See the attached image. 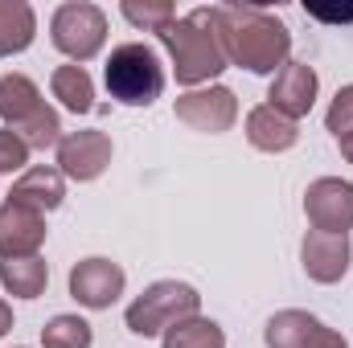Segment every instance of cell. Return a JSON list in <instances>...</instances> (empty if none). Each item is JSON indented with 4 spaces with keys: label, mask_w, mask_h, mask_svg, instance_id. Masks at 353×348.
Returning <instances> with one entry per match:
<instances>
[{
    "label": "cell",
    "mask_w": 353,
    "mask_h": 348,
    "mask_svg": "<svg viewBox=\"0 0 353 348\" xmlns=\"http://www.w3.org/2000/svg\"><path fill=\"white\" fill-rule=\"evenodd\" d=\"M316 90H321V83H316V70L308 62H283V70L275 74V83L267 90V98H271L267 107H275L288 119H300L312 111Z\"/></svg>",
    "instance_id": "cell-12"
},
{
    "label": "cell",
    "mask_w": 353,
    "mask_h": 348,
    "mask_svg": "<svg viewBox=\"0 0 353 348\" xmlns=\"http://www.w3.org/2000/svg\"><path fill=\"white\" fill-rule=\"evenodd\" d=\"M119 12H123L136 29H148V33H165L176 21V8L169 0H144V4H140V0H123Z\"/></svg>",
    "instance_id": "cell-22"
},
{
    "label": "cell",
    "mask_w": 353,
    "mask_h": 348,
    "mask_svg": "<svg viewBox=\"0 0 353 348\" xmlns=\"http://www.w3.org/2000/svg\"><path fill=\"white\" fill-rule=\"evenodd\" d=\"M247 140H251V148H259V152H288L296 140H300V127H296V119H288V115H279L275 107H255L251 115H247Z\"/></svg>",
    "instance_id": "cell-15"
},
{
    "label": "cell",
    "mask_w": 353,
    "mask_h": 348,
    "mask_svg": "<svg viewBox=\"0 0 353 348\" xmlns=\"http://www.w3.org/2000/svg\"><path fill=\"white\" fill-rule=\"evenodd\" d=\"M325 127H329L337 140L353 131V83L333 94V102H329V111H325Z\"/></svg>",
    "instance_id": "cell-23"
},
{
    "label": "cell",
    "mask_w": 353,
    "mask_h": 348,
    "mask_svg": "<svg viewBox=\"0 0 353 348\" xmlns=\"http://www.w3.org/2000/svg\"><path fill=\"white\" fill-rule=\"evenodd\" d=\"M107 90L111 98H119L123 107H152L165 90V70H161V58L152 45L144 41H128V45H115L111 58H107Z\"/></svg>",
    "instance_id": "cell-3"
},
{
    "label": "cell",
    "mask_w": 353,
    "mask_h": 348,
    "mask_svg": "<svg viewBox=\"0 0 353 348\" xmlns=\"http://www.w3.org/2000/svg\"><path fill=\"white\" fill-rule=\"evenodd\" d=\"M33 33H37L33 4H25V0H0V58H12V54L29 50Z\"/></svg>",
    "instance_id": "cell-16"
},
{
    "label": "cell",
    "mask_w": 353,
    "mask_h": 348,
    "mask_svg": "<svg viewBox=\"0 0 353 348\" xmlns=\"http://www.w3.org/2000/svg\"><path fill=\"white\" fill-rule=\"evenodd\" d=\"M29 164V148L17 131L0 127V173H21Z\"/></svg>",
    "instance_id": "cell-24"
},
{
    "label": "cell",
    "mask_w": 353,
    "mask_h": 348,
    "mask_svg": "<svg viewBox=\"0 0 353 348\" xmlns=\"http://www.w3.org/2000/svg\"><path fill=\"white\" fill-rule=\"evenodd\" d=\"M58 164L70 180H94L111 164V135L107 131H70L58 144Z\"/></svg>",
    "instance_id": "cell-10"
},
{
    "label": "cell",
    "mask_w": 353,
    "mask_h": 348,
    "mask_svg": "<svg viewBox=\"0 0 353 348\" xmlns=\"http://www.w3.org/2000/svg\"><path fill=\"white\" fill-rule=\"evenodd\" d=\"M41 345L46 348H90L94 345V332L83 316H54L46 328H41Z\"/></svg>",
    "instance_id": "cell-21"
},
{
    "label": "cell",
    "mask_w": 353,
    "mask_h": 348,
    "mask_svg": "<svg viewBox=\"0 0 353 348\" xmlns=\"http://www.w3.org/2000/svg\"><path fill=\"white\" fill-rule=\"evenodd\" d=\"M50 102L41 98L37 83L29 74H4L0 78V119L8 123V131H21L25 123H33Z\"/></svg>",
    "instance_id": "cell-13"
},
{
    "label": "cell",
    "mask_w": 353,
    "mask_h": 348,
    "mask_svg": "<svg viewBox=\"0 0 353 348\" xmlns=\"http://www.w3.org/2000/svg\"><path fill=\"white\" fill-rule=\"evenodd\" d=\"M50 90H54V98H58L66 111H74V115L94 111V83H90V74L83 66H58L54 78H50Z\"/></svg>",
    "instance_id": "cell-19"
},
{
    "label": "cell",
    "mask_w": 353,
    "mask_h": 348,
    "mask_svg": "<svg viewBox=\"0 0 353 348\" xmlns=\"http://www.w3.org/2000/svg\"><path fill=\"white\" fill-rule=\"evenodd\" d=\"M316 328H321L316 316H308V312H300V307H288V312H275V316L267 320L263 340H267V348H304Z\"/></svg>",
    "instance_id": "cell-18"
},
{
    "label": "cell",
    "mask_w": 353,
    "mask_h": 348,
    "mask_svg": "<svg viewBox=\"0 0 353 348\" xmlns=\"http://www.w3.org/2000/svg\"><path fill=\"white\" fill-rule=\"evenodd\" d=\"M50 37L54 45L79 66V62H90L103 41H107V17L99 4L90 0H70V4H58L54 21H50Z\"/></svg>",
    "instance_id": "cell-5"
},
{
    "label": "cell",
    "mask_w": 353,
    "mask_h": 348,
    "mask_svg": "<svg viewBox=\"0 0 353 348\" xmlns=\"http://www.w3.org/2000/svg\"><path fill=\"white\" fill-rule=\"evenodd\" d=\"M161 41L169 45L173 74L181 87L210 83V78H218L226 70V54H222L218 33L210 25V8H193L189 17H176L173 25L161 33Z\"/></svg>",
    "instance_id": "cell-2"
},
{
    "label": "cell",
    "mask_w": 353,
    "mask_h": 348,
    "mask_svg": "<svg viewBox=\"0 0 353 348\" xmlns=\"http://www.w3.org/2000/svg\"><path fill=\"white\" fill-rule=\"evenodd\" d=\"M8 328H12V307L0 299V336H8Z\"/></svg>",
    "instance_id": "cell-27"
},
{
    "label": "cell",
    "mask_w": 353,
    "mask_h": 348,
    "mask_svg": "<svg viewBox=\"0 0 353 348\" xmlns=\"http://www.w3.org/2000/svg\"><path fill=\"white\" fill-rule=\"evenodd\" d=\"M176 119L189 123L193 131H210V135H222L234 127L239 119V98L230 87H205V90H189L176 98Z\"/></svg>",
    "instance_id": "cell-7"
},
{
    "label": "cell",
    "mask_w": 353,
    "mask_h": 348,
    "mask_svg": "<svg viewBox=\"0 0 353 348\" xmlns=\"http://www.w3.org/2000/svg\"><path fill=\"white\" fill-rule=\"evenodd\" d=\"M304 348H350V345H345V336H341V332H333V328H325V324H321V328L308 336V345H304Z\"/></svg>",
    "instance_id": "cell-25"
},
{
    "label": "cell",
    "mask_w": 353,
    "mask_h": 348,
    "mask_svg": "<svg viewBox=\"0 0 353 348\" xmlns=\"http://www.w3.org/2000/svg\"><path fill=\"white\" fill-rule=\"evenodd\" d=\"M304 213L321 234H350L353 230V184L337 176H321L304 193Z\"/></svg>",
    "instance_id": "cell-6"
},
{
    "label": "cell",
    "mask_w": 353,
    "mask_h": 348,
    "mask_svg": "<svg viewBox=\"0 0 353 348\" xmlns=\"http://www.w3.org/2000/svg\"><path fill=\"white\" fill-rule=\"evenodd\" d=\"M350 238L345 234H321V230H308L304 242H300V262H304V274L312 283H341L345 270H350Z\"/></svg>",
    "instance_id": "cell-11"
},
{
    "label": "cell",
    "mask_w": 353,
    "mask_h": 348,
    "mask_svg": "<svg viewBox=\"0 0 353 348\" xmlns=\"http://www.w3.org/2000/svg\"><path fill=\"white\" fill-rule=\"evenodd\" d=\"M165 348H226V332L214 320L189 316V320H181L165 332Z\"/></svg>",
    "instance_id": "cell-20"
},
{
    "label": "cell",
    "mask_w": 353,
    "mask_h": 348,
    "mask_svg": "<svg viewBox=\"0 0 353 348\" xmlns=\"http://www.w3.org/2000/svg\"><path fill=\"white\" fill-rule=\"evenodd\" d=\"M210 25L226 62L251 74H279L292 54V33L279 17L255 4H210Z\"/></svg>",
    "instance_id": "cell-1"
},
{
    "label": "cell",
    "mask_w": 353,
    "mask_h": 348,
    "mask_svg": "<svg viewBox=\"0 0 353 348\" xmlns=\"http://www.w3.org/2000/svg\"><path fill=\"white\" fill-rule=\"evenodd\" d=\"M308 17H316V21H353V8H308Z\"/></svg>",
    "instance_id": "cell-26"
},
{
    "label": "cell",
    "mask_w": 353,
    "mask_h": 348,
    "mask_svg": "<svg viewBox=\"0 0 353 348\" xmlns=\"http://www.w3.org/2000/svg\"><path fill=\"white\" fill-rule=\"evenodd\" d=\"M0 283L17 299H37L50 283V266L37 259H0Z\"/></svg>",
    "instance_id": "cell-17"
},
{
    "label": "cell",
    "mask_w": 353,
    "mask_h": 348,
    "mask_svg": "<svg viewBox=\"0 0 353 348\" xmlns=\"http://www.w3.org/2000/svg\"><path fill=\"white\" fill-rule=\"evenodd\" d=\"M41 242H46V213L8 197L0 205V259H33Z\"/></svg>",
    "instance_id": "cell-9"
},
{
    "label": "cell",
    "mask_w": 353,
    "mask_h": 348,
    "mask_svg": "<svg viewBox=\"0 0 353 348\" xmlns=\"http://www.w3.org/2000/svg\"><path fill=\"white\" fill-rule=\"evenodd\" d=\"M197 307H201L197 287L176 283V279H161V283L144 287V295H136L128 303V316L123 320H128V328L136 336H157V332H169L181 320L197 316Z\"/></svg>",
    "instance_id": "cell-4"
},
{
    "label": "cell",
    "mask_w": 353,
    "mask_h": 348,
    "mask_svg": "<svg viewBox=\"0 0 353 348\" xmlns=\"http://www.w3.org/2000/svg\"><path fill=\"white\" fill-rule=\"evenodd\" d=\"M337 144H341V156H345V160L353 164V131H350V135H341Z\"/></svg>",
    "instance_id": "cell-28"
},
{
    "label": "cell",
    "mask_w": 353,
    "mask_h": 348,
    "mask_svg": "<svg viewBox=\"0 0 353 348\" xmlns=\"http://www.w3.org/2000/svg\"><path fill=\"white\" fill-rule=\"evenodd\" d=\"M123 287H128V274H123L119 262H111V259H83V262H74V270H70V295L83 307H90V312L111 307L123 295Z\"/></svg>",
    "instance_id": "cell-8"
},
{
    "label": "cell",
    "mask_w": 353,
    "mask_h": 348,
    "mask_svg": "<svg viewBox=\"0 0 353 348\" xmlns=\"http://www.w3.org/2000/svg\"><path fill=\"white\" fill-rule=\"evenodd\" d=\"M12 201H21V205H29V209H37V213H50V209H58L62 205V197H66V180H62V168H25L21 180L12 184V193H8Z\"/></svg>",
    "instance_id": "cell-14"
}]
</instances>
